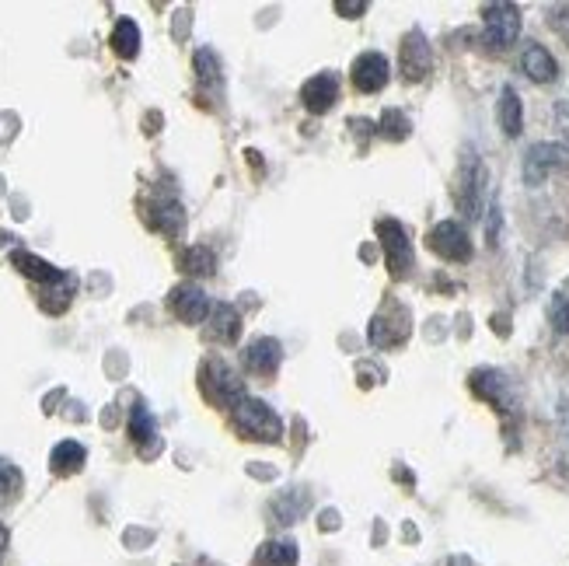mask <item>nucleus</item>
Listing matches in <instances>:
<instances>
[{
  "label": "nucleus",
  "instance_id": "4",
  "mask_svg": "<svg viewBox=\"0 0 569 566\" xmlns=\"http://www.w3.org/2000/svg\"><path fill=\"white\" fill-rule=\"evenodd\" d=\"M569 168V147L563 144H535L524 154V182L528 186H542L549 175Z\"/></svg>",
  "mask_w": 569,
  "mask_h": 566
},
{
  "label": "nucleus",
  "instance_id": "3",
  "mask_svg": "<svg viewBox=\"0 0 569 566\" xmlns=\"http://www.w3.org/2000/svg\"><path fill=\"white\" fill-rule=\"evenodd\" d=\"M203 388L213 402H220V406H227V409H234L241 399H245V385H241V378L224 364V360H206Z\"/></svg>",
  "mask_w": 569,
  "mask_h": 566
},
{
  "label": "nucleus",
  "instance_id": "30",
  "mask_svg": "<svg viewBox=\"0 0 569 566\" xmlns=\"http://www.w3.org/2000/svg\"><path fill=\"white\" fill-rule=\"evenodd\" d=\"M489 214H493V217H489V228H486V235H489V245H496V238H500V210H489Z\"/></svg>",
  "mask_w": 569,
  "mask_h": 566
},
{
  "label": "nucleus",
  "instance_id": "8",
  "mask_svg": "<svg viewBox=\"0 0 569 566\" xmlns=\"http://www.w3.org/2000/svg\"><path fill=\"white\" fill-rule=\"evenodd\" d=\"M472 392L479 395V399H486L489 406H496L500 413H514V406H517L514 385H510V378L500 371H475Z\"/></svg>",
  "mask_w": 569,
  "mask_h": 566
},
{
  "label": "nucleus",
  "instance_id": "13",
  "mask_svg": "<svg viewBox=\"0 0 569 566\" xmlns=\"http://www.w3.org/2000/svg\"><path fill=\"white\" fill-rule=\"evenodd\" d=\"M280 360H283V346L276 343V339H269V336H259L255 343L245 346V367L252 374H262V378H269V374H276Z\"/></svg>",
  "mask_w": 569,
  "mask_h": 566
},
{
  "label": "nucleus",
  "instance_id": "6",
  "mask_svg": "<svg viewBox=\"0 0 569 566\" xmlns=\"http://www.w3.org/2000/svg\"><path fill=\"white\" fill-rule=\"evenodd\" d=\"M482 196H486V165L479 161V154H468L461 165V189H458V207L465 217H479Z\"/></svg>",
  "mask_w": 569,
  "mask_h": 566
},
{
  "label": "nucleus",
  "instance_id": "12",
  "mask_svg": "<svg viewBox=\"0 0 569 566\" xmlns=\"http://www.w3.org/2000/svg\"><path fill=\"white\" fill-rule=\"evenodd\" d=\"M301 102H304V109L315 112V116L329 112L332 105L339 102V81H336V74H315L311 81H304Z\"/></svg>",
  "mask_w": 569,
  "mask_h": 566
},
{
  "label": "nucleus",
  "instance_id": "21",
  "mask_svg": "<svg viewBox=\"0 0 569 566\" xmlns=\"http://www.w3.org/2000/svg\"><path fill=\"white\" fill-rule=\"evenodd\" d=\"M112 49H116L123 60H133L140 53V28L133 18H119L112 28Z\"/></svg>",
  "mask_w": 569,
  "mask_h": 566
},
{
  "label": "nucleus",
  "instance_id": "11",
  "mask_svg": "<svg viewBox=\"0 0 569 566\" xmlns=\"http://www.w3.org/2000/svg\"><path fill=\"white\" fill-rule=\"evenodd\" d=\"M388 84V60L381 53H364L353 60V88L364 95H378Z\"/></svg>",
  "mask_w": 569,
  "mask_h": 566
},
{
  "label": "nucleus",
  "instance_id": "10",
  "mask_svg": "<svg viewBox=\"0 0 569 566\" xmlns=\"http://www.w3.org/2000/svg\"><path fill=\"white\" fill-rule=\"evenodd\" d=\"M430 67H433V53L430 46H426V35L416 28V32H409L402 42V74L405 81H423V77L430 74Z\"/></svg>",
  "mask_w": 569,
  "mask_h": 566
},
{
  "label": "nucleus",
  "instance_id": "22",
  "mask_svg": "<svg viewBox=\"0 0 569 566\" xmlns=\"http://www.w3.org/2000/svg\"><path fill=\"white\" fill-rule=\"evenodd\" d=\"M297 546L294 542H266L255 556V566H297Z\"/></svg>",
  "mask_w": 569,
  "mask_h": 566
},
{
  "label": "nucleus",
  "instance_id": "31",
  "mask_svg": "<svg viewBox=\"0 0 569 566\" xmlns=\"http://www.w3.org/2000/svg\"><path fill=\"white\" fill-rule=\"evenodd\" d=\"M336 11H339V14H364V11H367V4H364V0H353V4H346V0H339V4H336Z\"/></svg>",
  "mask_w": 569,
  "mask_h": 566
},
{
  "label": "nucleus",
  "instance_id": "16",
  "mask_svg": "<svg viewBox=\"0 0 569 566\" xmlns=\"http://www.w3.org/2000/svg\"><path fill=\"white\" fill-rule=\"evenodd\" d=\"M210 336L217 343H238L241 336V315L234 304H213L210 311Z\"/></svg>",
  "mask_w": 569,
  "mask_h": 566
},
{
  "label": "nucleus",
  "instance_id": "1",
  "mask_svg": "<svg viewBox=\"0 0 569 566\" xmlns=\"http://www.w3.org/2000/svg\"><path fill=\"white\" fill-rule=\"evenodd\" d=\"M231 413H234V427H238L248 441H262V444L283 441V420L276 416V409L269 406V402L245 395Z\"/></svg>",
  "mask_w": 569,
  "mask_h": 566
},
{
  "label": "nucleus",
  "instance_id": "2",
  "mask_svg": "<svg viewBox=\"0 0 569 566\" xmlns=\"http://www.w3.org/2000/svg\"><path fill=\"white\" fill-rule=\"evenodd\" d=\"M482 21H486V46L496 49V53L510 49L521 35V11L507 0L482 7Z\"/></svg>",
  "mask_w": 569,
  "mask_h": 566
},
{
  "label": "nucleus",
  "instance_id": "32",
  "mask_svg": "<svg viewBox=\"0 0 569 566\" xmlns=\"http://www.w3.org/2000/svg\"><path fill=\"white\" fill-rule=\"evenodd\" d=\"M7 542H11V535H7L4 521H0V560H4V553H7Z\"/></svg>",
  "mask_w": 569,
  "mask_h": 566
},
{
  "label": "nucleus",
  "instance_id": "18",
  "mask_svg": "<svg viewBox=\"0 0 569 566\" xmlns=\"http://www.w3.org/2000/svg\"><path fill=\"white\" fill-rule=\"evenodd\" d=\"M496 119H500V130L507 133V137H521V130H524V109H521V98H517L514 88H503L500 91Z\"/></svg>",
  "mask_w": 569,
  "mask_h": 566
},
{
  "label": "nucleus",
  "instance_id": "20",
  "mask_svg": "<svg viewBox=\"0 0 569 566\" xmlns=\"http://www.w3.org/2000/svg\"><path fill=\"white\" fill-rule=\"evenodd\" d=\"M308 514V493L304 490H287L273 500V518L280 525H297Z\"/></svg>",
  "mask_w": 569,
  "mask_h": 566
},
{
  "label": "nucleus",
  "instance_id": "24",
  "mask_svg": "<svg viewBox=\"0 0 569 566\" xmlns=\"http://www.w3.org/2000/svg\"><path fill=\"white\" fill-rule=\"evenodd\" d=\"M409 119L402 116L398 109H384L381 112V119H378V133L381 137H388V140H405L409 137Z\"/></svg>",
  "mask_w": 569,
  "mask_h": 566
},
{
  "label": "nucleus",
  "instance_id": "25",
  "mask_svg": "<svg viewBox=\"0 0 569 566\" xmlns=\"http://www.w3.org/2000/svg\"><path fill=\"white\" fill-rule=\"evenodd\" d=\"M154 434H158V427H154V416L147 413L144 406H133L130 409V437L137 444H147Z\"/></svg>",
  "mask_w": 569,
  "mask_h": 566
},
{
  "label": "nucleus",
  "instance_id": "17",
  "mask_svg": "<svg viewBox=\"0 0 569 566\" xmlns=\"http://www.w3.org/2000/svg\"><path fill=\"white\" fill-rule=\"evenodd\" d=\"M84 462H88V451L77 441H60L53 448V455H49V465H53L56 476H74V472L84 469Z\"/></svg>",
  "mask_w": 569,
  "mask_h": 566
},
{
  "label": "nucleus",
  "instance_id": "7",
  "mask_svg": "<svg viewBox=\"0 0 569 566\" xmlns=\"http://www.w3.org/2000/svg\"><path fill=\"white\" fill-rule=\"evenodd\" d=\"M430 249L447 263H468L472 259V242H468L465 228L458 221H440L430 231Z\"/></svg>",
  "mask_w": 569,
  "mask_h": 566
},
{
  "label": "nucleus",
  "instance_id": "27",
  "mask_svg": "<svg viewBox=\"0 0 569 566\" xmlns=\"http://www.w3.org/2000/svg\"><path fill=\"white\" fill-rule=\"evenodd\" d=\"M549 322L556 332H569V294H552L549 301Z\"/></svg>",
  "mask_w": 569,
  "mask_h": 566
},
{
  "label": "nucleus",
  "instance_id": "29",
  "mask_svg": "<svg viewBox=\"0 0 569 566\" xmlns=\"http://www.w3.org/2000/svg\"><path fill=\"white\" fill-rule=\"evenodd\" d=\"M556 123L563 130V137L569 140V102H556Z\"/></svg>",
  "mask_w": 569,
  "mask_h": 566
},
{
  "label": "nucleus",
  "instance_id": "26",
  "mask_svg": "<svg viewBox=\"0 0 569 566\" xmlns=\"http://www.w3.org/2000/svg\"><path fill=\"white\" fill-rule=\"evenodd\" d=\"M21 493V472L14 462L0 458V504H11L14 497Z\"/></svg>",
  "mask_w": 569,
  "mask_h": 566
},
{
  "label": "nucleus",
  "instance_id": "19",
  "mask_svg": "<svg viewBox=\"0 0 569 566\" xmlns=\"http://www.w3.org/2000/svg\"><path fill=\"white\" fill-rule=\"evenodd\" d=\"M151 224L158 231H165V235H179L182 224H186V210H182V203L175 200V196H165V200L154 203Z\"/></svg>",
  "mask_w": 569,
  "mask_h": 566
},
{
  "label": "nucleus",
  "instance_id": "5",
  "mask_svg": "<svg viewBox=\"0 0 569 566\" xmlns=\"http://www.w3.org/2000/svg\"><path fill=\"white\" fill-rule=\"evenodd\" d=\"M378 238H381V249H384V263L395 277H402L405 270L412 266V242H409V231L402 228L398 221L384 217L378 221Z\"/></svg>",
  "mask_w": 569,
  "mask_h": 566
},
{
  "label": "nucleus",
  "instance_id": "23",
  "mask_svg": "<svg viewBox=\"0 0 569 566\" xmlns=\"http://www.w3.org/2000/svg\"><path fill=\"white\" fill-rule=\"evenodd\" d=\"M182 266L189 273H196V277H210L217 270V256L206 245H192V249H186V256H182Z\"/></svg>",
  "mask_w": 569,
  "mask_h": 566
},
{
  "label": "nucleus",
  "instance_id": "28",
  "mask_svg": "<svg viewBox=\"0 0 569 566\" xmlns=\"http://www.w3.org/2000/svg\"><path fill=\"white\" fill-rule=\"evenodd\" d=\"M192 63H196V74H199V81H203V84H217L220 81V63H217V56H213L210 49H199Z\"/></svg>",
  "mask_w": 569,
  "mask_h": 566
},
{
  "label": "nucleus",
  "instance_id": "15",
  "mask_svg": "<svg viewBox=\"0 0 569 566\" xmlns=\"http://www.w3.org/2000/svg\"><path fill=\"white\" fill-rule=\"evenodd\" d=\"M11 266H14V270H21V273H25L28 280H39V283H46V287H53V283H60V280H67V277H70V273L56 270L53 263H46V259L32 256V252H25V249L11 252Z\"/></svg>",
  "mask_w": 569,
  "mask_h": 566
},
{
  "label": "nucleus",
  "instance_id": "9",
  "mask_svg": "<svg viewBox=\"0 0 569 566\" xmlns=\"http://www.w3.org/2000/svg\"><path fill=\"white\" fill-rule=\"evenodd\" d=\"M172 311L182 318V322L199 325V322L210 318L213 304H210V297H206L203 287H196V283H182V287L172 290Z\"/></svg>",
  "mask_w": 569,
  "mask_h": 566
},
{
  "label": "nucleus",
  "instance_id": "14",
  "mask_svg": "<svg viewBox=\"0 0 569 566\" xmlns=\"http://www.w3.org/2000/svg\"><path fill=\"white\" fill-rule=\"evenodd\" d=\"M521 67H524V74H528L535 84H549V81H556V77H559L556 56H552L545 46H538V42H528V46H524Z\"/></svg>",
  "mask_w": 569,
  "mask_h": 566
}]
</instances>
